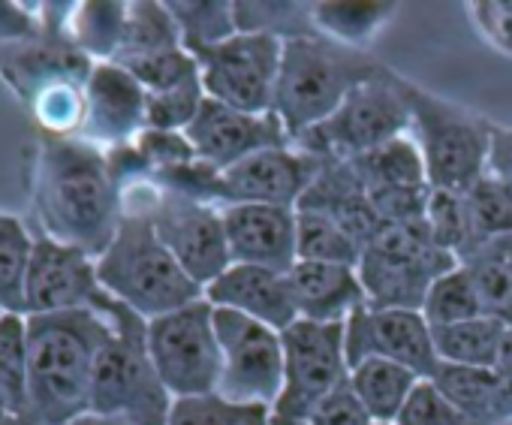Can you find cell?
<instances>
[{"label":"cell","mask_w":512,"mask_h":425,"mask_svg":"<svg viewBox=\"0 0 512 425\" xmlns=\"http://www.w3.org/2000/svg\"><path fill=\"white\" fill-rule=\"evenodd\" d=\"M28 320V416L64 425L91 410L97 359L112 323L97 311L25 314Z\"/></svg>","instance_id":"obj_2"},{"label":"cell","mask_w":512,"mask_h":425,"mask_svg":"<svg viewBox=\"0 0 512 425\" xmlns=\"http://www.w3.org/2000/svg\"><path fill=\"white\" fill-rule=\"evenodd\" d=\"M488 172H494L512 184V127H506V124H494L491 151H488Z\"/></svg>","instance_id":"obj_47"},{"label":"cell","mask_w":512,"mask_h":425,"mask_svg":"<svg viewBox=\"0 0 512 425\" xmlns=\"http://www.w3.org/2000/svg\"><path fill=\"white\" fill-rule=\"evenodd\" d=\"M425 221L434 236V245L455 260L473 248V233L467 221V208H464V193L455 190H434L428 193V208H425Z\"/></svg>","instance_id":"obj_39"},{"label":"cell","mask_w":512,"mask_h":425,"mask_svg":"<svg viewBox=\"0 0 512 425\" xmlns=\"http://www.w3.org/2000/svg\"><path fill=\"white\" fill-rule=\"evenodd\" d=\"M0 425H37V422L31 416H7Z\"/></svg>","instance_id":"obj_51"},{"label":"cell","mask_w":512,"mask_h":425,"mask_svg":"<svg viewBox=\"0 0 512 425\" xmlns=\"http://www.w3.org/2000/svg\"><path fill=\"white\" fill-rule=\"evenodd\" d=\"M196 157L214 169H229L253 154L269 151V148H281L290 145V133L284 127V121L275 112H241L232 106H223L217 100L202 103L196 121L184 130Z\"/></svg>","instance_id":"obj_17"},{"label":"cell","mask_w":512,"mask_h":425,"mask_svg":"<svg viewBox=\"0 0 512 425\" xmlns=\"http://www.w3.org/2000/svg\"><path fill=\"white\" fill-rule=\"evenodd\" d=\"M103 290L145 320L178 311L205 290L178 266L148 215H124L112 245L97 257Z\"/></svg>","instance_id":"obj_4"},{"label":"cell","mask_w":512,"mask_h":425,"mask_svg":"<svg viewBox=\"0 0 512 425\" xmlns=\"http://www.w3.org/2000/svg\"><path fill=\"white\" fill-rule=\"evenodd\" d=\"M0 392L16 416H28V320L0 311Z\"/></svg>","instance_id":"obj_34"},{"label":"cell","mask_w":512,"mask_h":425,"mask_svg":"<svg viewBox=\"0 0 512 425\" xmlns=\"http://www.w3.org/2000/svg\"><path fill=\"white\" fill-rule=\"evenodd\" d=\"M344 347L350 368L365 359H389L431 380L440 368L434 350V329L422 311L398 308H356L344 323Z\"/></svg>","instance_id":"obj_15"},{"label":"cell","mask_w":512,"mask_h":425,"mask_svg":"<svg viewBox=\"0 0 512 425\" xmlns=\"http://www.w3.org/2000/svg\"><path fill=\"white\" fill-rule=\"evenodd\" d=\"M464 13L494 52L512 58V0H473Z\"/></svg>","instance_id":"obj_44"},{"label":"cell","mask_w":512,"mask_h":425,"mask_svg":"<svg viewBox=\"0 0 512 425\" xmlns=\"http://www.w3.org/2000/svg\"><path fill=\"white\" fill-rule=\"evenodd\" d=\"M407 88L410 79L386 64L377 76L356 85L326 121L296 136L293 145L320 163H347L377 151L410 133Z\"/></svg>","instance_id":"obj_6"},{"label":"cell","mask_w":512,"mask_h":425,"mask_svg":"<svg viewBox=\"0 0 512 425\" xmlns=\"http://www.w3.org/2000/svg\"><path fill=\"white\" fill-rule=\"evenodd\" d=\"M178 31H181V46L196 55L202 49L220 46L229 37L238 34V22H235V4H226V0H202V4H190V0H175V4H166Z\"/></svg>","instance_id":"obj_32"},{"label":"cell","mask_w":512,"mask_h":425,"mask_svg":"<svg viewBox=\"0 0 512 425\" xmlns=\"http://www.w3.org/2000/svg\"><path fill=\"white\" fill-rule=\"evenodd\" d=\"M148 127V91L139 79L115 64H94L85 85V124L79 139L109 151L133 142Z\"/></svg>","instance_id":"obj_18"},{"label":"cell","mask_w":512,"mask_h":425,"mask_svg":"<svg viewBox=\"0 0 512 425\" xmlns=\"http://www.w3.org/2000/svg\"><path fill=\"white\" fill-rule=\"evenodd\" d=\"M151 224L178 266L205 290L229 266V242L223 227V208L163 190Z\"/></svg>","instance_id":"obj_14"},{"label":"cell","mask_w":512,"mask_h":425,"mask_svg":"<svg viewBox=\"0 0 512 425\" xmlns=\"http://www.w3.org/2000/svg\"><path fill=\"white\" fill-rule=\"evenodd\" d=\"M205 103V88H202V76L190 79L178 88L160 91V94H148V127L157 130H187L199 109Z\"/></svg>","instance_id":"obj_41"},{"label":"cell","mask_w":512,"mask_h":425,"mask_svg":"<svg viewBox=\"0 0 512 425\" xmlns=\"http://www.w3.org/2000/svg\"><path fill=\"white\" fill-rule=\"evenodd\" d=\"M299 211V260L305 263H335V266H359L362 248L326 215L317 211Z\"/></svg>","instance_id":"obj_36"},{"label":"cell","mask_w":512,"mask_h":425,"mask_svg":"<svg viewBox=\"0 0 512 425\" xmlns=\"http://www.w3.org/2000/svg\"><path fill=\"white\" fill-rule=\"evenodd\" d=\"M509 323L497 317H473L452 326L434 329V350L437 359L446 365H467V368H500L503 341Z\"/></svg>","instance_id":"obj_26"},{"label":"cell","mask_w":512,"mask_h":425,"mask_svg":"<svg viewBox=\"0 0 512 425\" xmlns=\"http://www.w3.org/2000/svg\"><path fill=\"white\" fill-rule=\"evenodd\" d=\"M100 314L109 317L112 338L97 359L91 410L127 419L133 425H166L175 398L154 368L148 350V320L112 296L103 302Z\"/></svg>","instance_id":"obj_5"},{"label":"cell","mask_w":512,"mask_h":425,"mask_svg":"<svg viewBox=\"0 0 512 425\" xmlns=\"http://www.w3.org/2000/svg\"><path fill=\"white\" fill-rule=\"evenodd\" d=\"M166 425H272V410L260 404H238L220 392L175 398Z\"/></svg>","instance_id":"obj_35"},{"label":"cell","mask_w":512,"mask_h":425,"mask_svg":"<svg viewBox=\"0 0 512 425\" xmlns=\"http://www.w3.org/2000/svg\"><path fill=\"white\" fill-rule=\"evenodd\" d=\"M299 208L332 218L362 251L383 230V221L371 205V196L350 163H323L320 175L302 196Z\"/></svg>","instance_id":"obj_21"},{"label":"cell","mask_w":512,"mask_h":425,"mask_svg":"<svg viewBox=\"0 0 512 425\" xmlns=\"http://www.w3.org/2000/svg\"><path fill=\"white\" fill-rule=\"evenodd\" d=\"M311 16L320 37L368 52V46L398 16V4H335V0H323V4H311Z\"/></svg>","instance_id":"obj_27"},{"label":"cell","mask_w":512,"mask_h":425,"mask_svg":"<svg viewBox=\"0 0 512 425\" xmlns=\"http://www.w3.org/2000/svg\"><path fill=\"white\" fill-rule=\"evenodd\" d=\"M464 208L473 245L485 239L512 236V184L506 178L485 172L464 190Z\"/></svg>","instance_id":"obj_33"},{"label":"cell","mask_w":512,"mask_h":425,"mask_svg":"<svg viewBox=\"0 0 512 425\" xmlns=\"http://www.w3.org/2000/svg\"><path fill=\"white\" fill-rule=\"evenodd\" d=\"M383 67L371 52L332 43L320 34L287 40L275 88V115L284 121L290 139H296L326 121L356 85Z\"/></svg>","instance_id":"obj_3"},{"label":"cell","mask_w":512,"mask_h":425,"mask_svg":"<svg viewBox=\"0 0 512 425\" xmlns=\"http://www.w3.org/2000/svg\"><path fill=\"white\" fill-rule=\"evenodd\" d=\"M422 377H416L410 368L389 362V359H365L350 368V389L368 410L374 422L395 425L398 413L404 410L410 392L416 389Z\"/></svg>","instance_id":"obj_25"},{"label":"cell","mask_w":512,"mask_h":425,"mask_svg":"<svg viewBox=\"0 0 512 425\" xmlns=\"http://www.w3.org/2000/svg\"><path fill=\"white\" fill-rule=\"evenodd\" d=\"M235 22L241 34H266L281 43L317 34L311 4H287V0H275V4H235Z\"/></svg>","instance_id":"obj_37"},{"label":"cell","mask_w":512,"mask_h":425,"mask_svg":"<svg viewBox=\"0 0 512 425\" xmlns=\"http://www.w3.org/2000/svg\"><path fill=\"white\" fill-rule=\"evenodd\" d=\"M127 4H70L64 19L67 40L94 64L115 61L124 40Z\"/></svg>","instance_id":"obj_28"},{"label":"cell","mask_w":512,"mask_h":425,"mask_svg":"<svg viewBox=\"0 0 512 425\" xmlns=\"http://www.w3.org/2000/svg\"><path fill=\"white\" fill-rule=\"evenodd\" d=\"M7 416H16V413L10 410V404H7V398H4V392H0V422H4Z\"/></svg>","instance_id":"obj_52"},{"label":"cell","mask_w":512,"mask_h":425,"mask_svg":"<svg viewBox=\"0 0 512 425\" xmlns=\"http://www.w3.org/2000/svg\"><path fill=\"white\" fill-rule=\"evenodd\" d=\"M308 425H374V419L368 416V410L362 407L350 383H344L314 410Z\"/></svg>","instance_id":"obj_46"},{"label":"cell","mask_w":512,"mask_h":425,"mask_svg":"<svg viewBox=\"0 0 512 425\" xmlns=\"http://www.w3.org/2000/svg\"><path fill=\"white\" fill-rule=\"evenodd\" d=\"M205 299L214 308H226L260 320L278 332L290 329L299 320L290 272H275L263 266H238L232 263L217 281L205 287Z\"/></svg>","instance_id":"obj_20"},{"label":"cell","mask_w":512,"mask_h":425,"mask_svg":"<svg viewBox=\"0 0 512 425\" xmlns=\"http://www.w3.org/2000/svg\"><path fill=\"white\" fill-rule=\"evenodd\" d=\"M175 49L184 46H181V31L166 4H127L124 40L115 64L160 55V52H175Z\"/></svg>","instance_id":"obj_31"},{"label":"cell","mask_w":512,"mask_h":425,"mask_svg":"<svg viewBox=\"0 0 512 425\" xmlns=\"http://www.w3.org/2000/svg\"><path fill=\"white\" fill-rule=\"evenodd\" d=\"M121 67H127L148 94H160V91L178 88V85H184L190 79H199V64H196V58L187 49L124 61Z\"/></svg>","instance_id":"obj_40"},{"label":"cell","mask_w":512,"mask_h":425,"mask_svg":"<svg viewBox=\"0 0 512 425\" xmlns=\"http://www.w3.org/2000/svg\"><path fill=\"white\" fill-rule=\"evenodd\" d=\"M214 332L220 344L217 392L238 404L272 410L284 386L281 332L226 308H214Z\"/></svg>","instance_id":"obj_11"},{"label":"cell","mask_w":512,"mask_h":425,"mask_svg":"<svg viewBox=\"0 0 512 425\" xmlns=\"http://www.w3.org/2000/svg\"><path fill=\"white\" fill-rule=\"evenodd\" d=\"M64 425H133V422H127V419H118V416H103V413H94V410H88V413H82V416H76V419L64 422Z\"/></svg>","instance_id":"obj_48"},{"label":"cell","mask_w":512,"mask_h":425,"mask_svg":"<svg viewBox=\"0 0 512 425\" xmlns=\"http://www.w3.org/2000/svg\"><path fill=\"white\" fill-rule=\"evenodd\" d=\"M25 187L31 227L94 260L112 245L124 211L103 148L79 136H40L25 151Z\"/></svg>","instance_id":"obj_1"},{"label":"cell","mask_w":512,"mask_h":425,"mask_svg":"<svg viewBox=\"0 0 512 425\" xmlns=\"http://www.w3.org/2000/svg\"><path fill=\"white\" fill-rule=\"evenodd\" d=\"M323 163L308 151L290 145L253 154L220 172L226 205H284L299 208L302 196L320 175Z\"/></svg>","instance_id":"obj_16"},{"label":"cell","mask_w":512,"mask_h":425,"mask_svg":"<svg viewBox=\"0 0 512 425\" xmlns=\"http://www.w3.org/2000/svg\"><path fill=\"white\" fill-rule=\"evenodd\" d=\"M43 31V4H0V46L31 40Z\"/></svg>","instance_id":"obj_45"},{"label":"cell","mask_w":512,"mask_h":425,"mask_svg":"<svg viewBox=\"0 0 512 425\" xmlns=\"http://www.w3.org/2000/svg\"><path fill=\"white\" fill-rule=\"evenodd\" d=\"M422 317L431 323V329L482 317L479 296H476V290H473V284L461 266L449 269L446 275H440L431 284V290L422 302Z\"/></svg>","instance_id":"obj_38"},{"label":"cell","mask_w":512,"mask_h":425,"mask_svg":"<svg viewBox=\"0 0 512 425\" xmlns=\"http://www.w3.org/2000/svg\"><path fill=\"white\" fill-rule=\"evenodd\" d=\"M374 425H383V422H374Z\"/></svg>","instance_id":"obj_53"},{"label":"cell","mask_w":512,"mask_h":425,"mask_svg":"<svg viewBox=\"0 0 512 425\" xmlns=\"http://www.w3.org/2000/svg\"><path fill=\"white\" fill-rule=\"evenodd\" d=\"M223 227L238 266L290 272L299 263V211L284 205H226Z\"/></svg>","instance_id":"obj_19"},{"label":"cell","mask_w":512,"mask_h":425,"mask_svg":"<svg viewBox=\"0 0 512 425\" xmlns=\"http://www.w3.org/2000/svg\"><path fill=\"white\" fill-rule=\"evenodd\" d=\"M133 142L142 151V157L148 160L151 172H166V169H175V166H184V163L196 160V151H193L187 133H181V130L145 127Z\"/></svg>","instance_id":"obj_43"},{"label":"cell","mask_w":512,"mask_h":425,"mask_svg":"<svg viewBox=\"0 0 512 425\" xmlns=\"http://www.w3.org/2000/svg\"><path fill=\"white\" fill-rule=\"evenodd\" d=\"M395 425H476L431 380H419Z\"/></svg>","instance_id":"obj_42"},{"label":"cell","mask_w":512,"mask_h":425,"mask_svg":"<svg viewBox=\"0 0 512 425\" xmlns=\"http://www.w3.org/2000/svg\"><path fill=\"white\" fill-rule=\"evenodd\" d=\"M407 100L410 136L422 154L428 184L434 190L464 193L488 172L494 121L413 82L407 88Z\"/></svg>","instance_id":"obj_7"},{"label":"cell","mask_w":512,"mask_h":425,"mask_svg":"<svg viewBox=\"0 0 512 425\" xmlns=\"http://www.w3.org/2000/svg\"><path fill=\"white\" fill-rule=\"evenodd\" d=\"M284 338V386L272 404V425H308L314 410L350 380L344 323L296 320Z\"/></svg>","instance_id":"obj_9"},{"label":"cell","mask_w":512,"mask_h":425,"mask_svg":"<svg viewBox=\"0 0 512 425\" xmlns=\"http://www.w3.org/2000/svg\"><path fill=\"white\" fill-rule=\"evenodd\" d=\"M34 254V227L0 208V311L25 314V275Z\"/></svg>","instance_id":"obj_30"},{"label":"cell","mask_w":512,"mask_h":425,"mask_svg":"<svg viewBox=\"0 0 512 425\" xmlns=\"http://www.w3.org/2000/svg\"><path fill=\"white\" fill-rule=\"evenodd\" d=\"M458 266L467 272L482 314L512 326V236L476 242L458 257Z\"/></svg>","instance_id":"obj_23"},{"label":"cell","mask_w":512,"mask_h":425,"mask_svg":"<svg viewBox=\"0 0 512 425\" xmlns=\"http://www.w3.org/2000/svg\"><path fill=\"white\" fill-rule=\"evenodd\" d=\"M284 43L266 34H235L220 46L196 52L202 88L208 100L241 112H275V88Z\"/></svg>","instance_id":"obj_12"},{"label":"cell","mask_w":512,"mask_h":425,"mask_svg":"<svg viewBox=\"0 0 512 425\" xmlns=\"http://www.w3.org/2000/svg\"><path fill=\"white\" fill-rule=\"evenodd\" d=\"M365 190H386V187H431L425 175L422 154L413 142V136H398L389 145L368 151L356 160H347Z\"/></svg>","instance_id":"obj_29"},{"label":"cell","mask_w":512,"mask_h":425,"mask_svg":"<svg viewBox=\"0 0 512 425\" xmlns=\"http://www.w3.org/2000/svg\"><path fill=\"white\" fill-rule=\"evenodd\" d=\"M148 350L172 398L217 392L220 344L214 332V305L205 296L148 320Z\"/></svg>","instance_id":"obj_10"},{"label":"cell","mask_w":512,"mask_h":425,"mask_svg":"<svg viewBox=\"0 0 512 425\" xmlns=\"http://www.w3.org/2000/svg\"><path fill=\"white\" fill-rule=\"evenodd\" d=\"M431 383L476 425H503V383L497 368L446 365L434 371Z\"/></svg>","instance_id":"obj_24"},{"label":"cell","mask_w":512,"mask_h":425,"mask_svg":"<svg viewBox=\"0 0 512 425\" xmlns=\"http://www.w3.org/2000/svg\"><path fill=\"white\" fill-rule=\"evenodd\" d=\"M109 293L97 278V260L34 227V254L25 275V314L97 311Z\"/></svg>","instance_id":"obj_13"},{"label":"cell","mask_w":512,"mask_h":425,"mask_svg":"<svg viewBox=\"0 0 512 425\" xmlns=\"http://www.w3.org/2000/svg\"><path fill=\"white\" fill-rule=\"evenodd\" d=\"M500 371H512V326L503 341V356H500Z\"/></svg>","instance_id":"obj_50"},{"label":"cell","mask_w":512,"mask_h":425,"mask_svg":"<svg viewBox=\"0 0 512 425\" xmlns=\"http://www.w3.org/2000/svg\"><path fill=\"white\" fill-rule=\"evenodd\" d=\"M455 266L458 260L434 245L428 221L419 218L386 224L362 251L356 269L368 308L422 311L431 284Z\"/></svg>","instance_id":"obj_8"},{"label":"cell","mask_w":512,"mask_h":425,"mask_svg":"<svg viewBox=\"0 0 512 425\" xmlns=\"http://www.w3.org/2000/svg\"><path fill=\"white\" fill-rule=\"evenodd\" d=\"M299 320L308 323H347V317L365 305V290L356 266L305 263L290 269Z\"/></svg>","instance_id":"obj_22"},{"label":"cell","mask_w":512,"mask_h":425,"mask_svg":"<svg viewBox=\"0 0 512 425\" xmlns=\"http://www.w3.org/2000/svg\"><path fill=\"white\" fill-rule=\"evenodd\" d=\"M500 383H503V416L509 422L512 419V371H500Z\"/></svg>","instance_id":"obj_49"}]
</instances>
